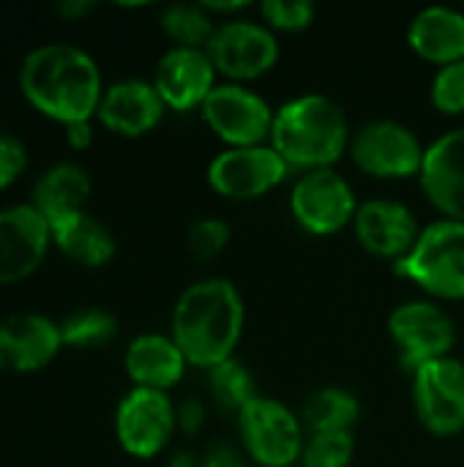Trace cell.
<instances>
[{
	"mask_svg": "<svg viewBox=\"0 0 464 467\" xmlns=\"http://www.w3.org/2000/svg\"><path fill=\"white\" fill-rule=\"evenodd\" d=\"M19 88L27 104L44 118L60 123L93 120L104 96V82L96 60L63 41L30 49L19 66Z\"/></svg>",
	"mask_w": 464,
	"mask_h": 467,
	"instance_id": "6da1fadb",
	"label": "cell"
},
{
	"mask_svg": "<svg viewBox=\"0 0 464 467\" xmlns=\"http://www.w3.org/2000/svg\"><path fill=\"white\" fill-rule=\"evenodd\" d=\"M246 323L243 298L227 279H202L189 285L172 309L170 337L191 367L213 369L235 358Z\"/></svg>",
	"mask_w": 464,
	"mask_h": 467,
	"instance_id": "7a4b0ae2",
	"label": "cell"
},
{
	"mask_svg": "<svg viewBox=\"0 0 464 467\" xmlns=\"http://www.w3.org/2000/svg\"><path fill=\"white\" fill-rule=\"evenodd\" d=\"M350 120L339 101L325 93H306L273 112L268 145L290 170H331L350 150Z\"/></svg>",
	"mask_w": 464,
	"mask_h": 467,
	"instance_id": "3957f363",
	"label": "cell"
},
{
	"mask_svg": "<svg viewBox=\"0 0 464 467\" xmlns=\"http://www.w3.org/2000/svg\"><path fill=\"white\" fill-rule=\"evenodd\" d=\"M394 268L435 298H464V222L438 219L427 224L416 246Z\"/></svg>",
	"mask_w": 464,
	"mask_h": 467,
	"instance_id": "277c9868",
	"label": "cell"
},
{
	"mask_svg": "<svg viewBox=\"0 0 464 467\" xmlns=\"http://www.w3.org/2000/svg\"><path fill=\"white\" fill-rule=\"evenodd\" d=\"M238 432L246 454L263 467H295L306 446L301 416L271 397H254L238 413Z\"/></svg>",
	"mask_w": 464,
	"mask_h": 467,
	"instance_id": "5b68a950",
	"label": "cell"
},
{
	"mask_svg": "<svg viewBox=\"0 0 464 467\" xmlns=\"http://www.w3.org/2000/svg\"><path fill=\"white\" fill-rule=\"evenodd\" d=\"M208 129L230 148L265 145L271 140V104L252 88L238 82H219L200 107Z\"/></svg>",
	"mask_w": 464,
	"mask_h": 467,
	"instance_id": "8992f818",
	"label": "cell"
},
{
	"mask_svg": "<svg viewBox=\"0 0 464 467\" xmlns=\"http://www.w3.org/2000/svg\"><path fill=\"white\" fill-rule=\"evenodd\" d=\"M216 74L227 82H249L268 74L279 60V41L268 25L252 19H224L205 47Z\"/></svg>",
	"mask_w": 464,
	"mask_h": 467,
	"instance_id": "52a82bcc",
	"label": "cell"
},
{
	"mask_svg": "<svg viewBox=\"0 0 464 467\" xmlns=\"http://www.w3.org/2000/svg\"><path fill=\"white\" fill-rule=\"evenodd\" d=\"M356 167L372 178H413L421 175L427 148L413 129L397 120L364 123L350 140Z\"/></svg>",
	"mask_w": 464,
	"mask_h": 467,
	"instance_id": "ba28073f",
	"label": "cell"
},
{
	"mask_svg": "<svg viewBox=\"0 0 464 467\" xmlns=\"http://www.w3.org/2000/svg\"><path fill=\"white\" fill-rule=\"evenodd\" d=\"M178 430V408L164 391L131 389L115 410V438L137 460H150L167 449Z\"/></svg>",
	"mask_w": 464,
	"mask_h": 467,
	"instance_id": "9c48e42d",
	"label": "cell"
},
{
	"mask_svg": "<svg viewBox=\"0 0 464 467\" xmlns=\"http://www.w3.org/2000/svg\"><path fill=\"white\" fill-rule=\"evenodd\" d=\"M388 334L410 372L429 361L449 358L457 345V323L432 301H407L397 306L388 315Z\"/></svg>",
	"mask_w": 464,
	"mask_h": 467,
	"instance_id": "30bf717a",
	"label": "cell"
},
{
	"mask_svg": "<svg viewBox=\"0 0 464 467\" xmlns=\"http://www.w3.org/2000/svg\"><path fill=\"white\" fill-rule=\"evenodd\" d=\"M358 205L350 181L334 167L304 172L290 192L293 216L312 235H334L345 230L356 219Z\"/></svg>",
	"mask_w": 464,
	"mask_h": 467,
	"instance_id": "8fae6325",
	"label": "cell"
},
{
	"mask_svg": "<svg viewBox=\"0 0 464 467\" xmlns=\"http://www.w3.org/2000/svg\"><path fill=\"white\" fill-rule=\"evenodd\" d=\"M413 405L427 432L454 438L464 430V364L438 358L413 372Z\"/></svg>",
	"mask_w": 464,
	"mask_h": 467,
	"instance_id": "7c38bea8",
	"label": "cell"
},
{
	"mask_svg": "<svg viewBox=\"0 0 464 467\" xmlns=\"http://www.w3.org/2000/svg\"><path fill=\"white\" fill-rule=\"evenodd\" d=\"M290 167L265 142L252 148H227L208 164V186L227 200H257L273 192Z\"/></svg>",
	"mask_w": 464,
	"mask_h": 467,
	"instance_id": "4fadbf2b",
	"label": "cell"
},
{
	"mask_svg": "<svg viewBox=\"0 0 464 467\" xmlns=\"http://www.w3.org/2000/svg\"><path fill=\"white\" fill-rule=\"evenodd\" d=\"M52 246V230L33 202L0 211V285H16L33 276Z\"/></svg>",
	"mask_w": 464,
	"mask_h": 467,
	"instance_id": "5bb4252c",
	"label": "cell"
},
{
	"mask_svg": "<svg viewBox=\"0 0 464 467\" xmlns=\"http://www.w3.org/2000/svg\"><path fill=\"white\" fill-rule=\"evenodd\" d=\"M63 350L60 323L36 312H16L0 320V369L30 375L46 369Z\"/></svg>",
	"mask_w": 464,
	"mask_h": 467,
	"instance_id": "9a60e30c",
	"label": "cell"
},
{
	"mask_svg": "<svg viewBox=\"0 0 464 467\" xmlns=\"http://www.w3.org/2000/svg\"><path fill=\"white\" fill-rule=\"evenodd\" d=\"M216 68L208 57L205 49H191V47H170L153 74V85L167 104V109L175 112H189L205 104L211 90L219 85L216 82Z\"/></svg>",
	"mask_w": 464,
	"mask_h": 467,
	"instance_id": "2e32d148",
	"label": "cell"
},
{
	"mask_svg": "<svg viewBox=\"0 0 464 467\" xmlns=\"http://www.w3.org/2000/svg\"><path fill=\"white\" fill-rule=\"evenodd\" d=\"M353 230L358 244L383 260L399 263L416 246L421 230L416 213L397 200H366L358 205Z\"/></svg>",
	"mask_w": 464,
	"mask_h": 467,
	"instance_id": "e0dca14e",
	"label": "cell"
},
{
	"mask_svg": "<svg viewBox=\"0 0 464 467\" xmlns=\"http://www.w3.org/2000/svg\"><path fill=\"white\" fill-rule=\"evenodd\" d=\"M167 112V104L161 101L159 90L148 79H118L109 88H104L101 104H98V123L120 137H142L153 131Z\"/></svg>",
	"mask_w": 464,
	"mask_h": 467,
	"instance_id": "ac0fdd59",
	"label": "cell"
},
{
	"mask_svg": "<svg viewBox=\"0 0 464 467\" xmlns=\"http://www.w3.org/2000/svg\"><path fill=\"white\" fill-rule=\"evenodd\" d=\"M427 200L454 222H464V126L446 131L427 148L421 167Z\"/></svg>",
	"mask_w": 464,
	"mask_h": 467,
	"instance_id": "d6986e66",
	"label": "cell"
},
{
	"mask_svg": "<svg viewBox=\"0 0 464 467\" xmlns=\"http://www.w3.org/2000/svg\"><path fill=\"white\" fill-rule=\"evenodd\" d=\"M186 356L167 334H139L129 342L123 353V369L134 389L170 391L186 375Z\"/></svg>",
	"mask_w": 464,
	"mask_h": 467,
	"instance_id": "ffe728a7",
	"label": "cell"
},
{
	"mask_svg": "<svg viewBox=\"0 0 464 467\" xmlns=\"http://www.w3.org/2000/svg\"><path fill=\"white\" fill-rule=\"evenodd\" d=\"M407 44L418 57L440 68L464 60V11L451 5H429L418 11L407 27Z\"/></svg>",
	"mask_w": 464,
	"mask_h": 467,
	"instance_id": "44dd1931",
	"label": "cell"
},
{
	"mask_svg": "<svg viewBox=\"0 0 464 467\" xmlns=\"http://www.w3.org/2000/svg\"><path fill=\"white\" fill-rule=\"evenodd\" d=\"M49 230H52V246H57L63 257H68L82 268H104L118 252L112 230L101 224L96 216H90L88 211L55 219L49 222Z\"/></svg>",
	"mask_w": 464,
	"mask_h": 467,
	"instance_id": "7402d4cb",
	"label": "cell"
},
{
	"mask_svg": "<svg viewBox=\"0 0 464 467\" xmlns=\"http://www.w3.org/2000/svg\"><path fill=\"white\" fill-rule=\"evenodd\" d=\"M93 192L90 175L74 161H60L44 170L33 186V205L44 213L46 222L85 211V202Z\"/></svg>",
	"mask_w": 464,
	"mask_h": 467,
	"instance_id": "603a6c76",
	"label": "cell"
},
{
	"mask_svg": "<svg viewBox=\"0 0 464 467\" xmlns=\"http://www.w3.org/2000/svg\"><path fill=\"white\" fill-rule=\"evenodd\" d=\"M358 419H361V402L350 391L336 386L314 391L301 410V424L309 435L353 432Z\"/></svg>",
	"mask_w": 464,
	"mask_h": 467,
	"instance_id": "cb8c5ba5",
	"label": "cell"
},
{
	"mask_svg": "<svg viewBox=\"0 0 464 467\" xmlns=\"http://www.w3.org/2000/svg\"><path fill=\"white\" fill-rule=\"evenodd\" d=\"M216 27V19L202 8V3H172L161 11V30L175 41V47L205 49Z\"/></svg>",
	"mask_w": 464,
	"mask_h": 467,
	"instance_id": "d4e9b609",
	"label": "cell"
},
{
	"mask_svg": "<svg viewBox=\"0 0 464 467\" xmlns=\"http://www.w3.org/2000/svg\"><path fill=\"white\" fill-rule=\"evenodd\" d=\"M63 348L74 350H96L109 345L118 337V320L107 309H77L66 320H60Z\"/></svg>",
	"mask_w": 464,
	"mask_h": 467,
	"instance_id": "484cf974",
	"label": "cell"
},
{
	"mask_svg": "<svg viewBox=\"0 0 464 467\" xmlns=\"http://www.w3.org/2000/svg\"><path fill=\"white\" fill-rule=\"evenodd\" d=\"M208 386H211L213 400L224 410H232V413H241L254 397H260L254 389L252 372L238 358H230V361L208 369Z\"/></svg>",
	"mask_w": 464,
	"mask_h": 467,
	"instance_id": "4316f807",
	"label": "cell"
},
{
	"mask_svg": "<svg viewBox=\"0 0 464 467\" xmlns=\"http://www.w3.org/2000/svg\"><path fill=\"white\" fill-rule=\"evenodd\" d=\"M356 454L353 432H320L304 446L301 467H347Z\"/></svg>",
	"mask_w": 464,
	"mask_h": 467,
	"instance_id": "83f0119b",
	"label": "cell"
},
{
	"mask_svg": "<svg viewBox=\"0 0 464 467\" xmlns=\"http://www.w3.org/2000/svg\"><path fill=\"white\" fill-rule=\"evenodd\" d=\"M230 224L227 222H222V219H216V216H205V219H197L191 227H189V233H186V246H189V252L197 257V260H202V263H208V260H216L224 249H227V244H230Z\"/></svg>",
	"mask_w": 464,
	"mask_h": 467,
	"instance_id": "f1b7e54d",
	"label": "cell"
},
{
	"mask_svg": "<svg viewBox=\"0 0 464 467\" xmlns=\"http://www.w3.org/2000/svg\"><path fill=\"white\" fill-rule=\"evenodd\" d=\"M432 107L443 115H462L464 112V60L449 63L438 68L432 88H429Z\"/></svg>",
	"mask_w": 464,
	"mask_h": 467,
	"instance_id": "f546056e",
	"label": "cell"
},
{
	"mask_svg": "<svg viewBox=\"0 0 464 467\" xmlns=\"http://www.w3.org/2000/svg\"><path fill=\"white\" fill-rule=\"evenodd\" d=\"M260 11L271 30L298 33L314 22V5L306 0H265L260 5Z\"/></svg>",
	"mask_w": 464,
	"mask_h": 467,
	"instance_id": "4dcf8cb0",
	"label": "cell"
},
{
	"mask_svg": "<svg viewBox=\"0 0 464 467\" xmlns=\"http://www.w3.org/2000/svg\"><path fill=\"white\" fill-rule=\"evenodd\" d=\"M27 170V148L8 134H0V192L14 186Z\"/></svg>",
	"mask_w": 464,
	"mask_h": 467,
	"instance_id": "1f68e13d",
	"label": "cell"
},
{
	"mask_svg": "<svg viewBox=\"0 0 464 467\" xmlns=\"http://www.w3.org/2000/svg\"><path fill=\"white\" fill-rule=\"evenodd\" d=\"M202 424H205V405L197 397L183 400L178 405V430L186 435H194L202 430Z\"/></svg>",
	"mask_w": 464,
	"mask_h": 467,
	"instance_id": "d6a6232c",
	"label": "cell"
},
{
	"mask_svg": "<svg viewBox=\"0 0 464 467\" xmlns=\"http://www.w3.org/2000/svg\"><path fill=\"white\" fill-rule=\"evenodd\" d=\"M200 467H246V465H243V457H241L232 446L222 443V446H213V449L202 457Z\"/></svg>",
	"mask_w": 464,
	"mask_h": 467,
	"instance_id": "836d02e7",
	"label": "cell"
},
{
	"mask_svg": "<svg viewBox=\"0 0 464 467\" xmlns=\"http://www.w3.org/2000/svg\"><path fill=\"white\" fill-rule=\"evenodd\" d=\"M66 140H68V145H71L74 150L90 148V142H93V123L85 120V123H71V126H66Z\"/></svg>",
	"mask_w": 464,
	"mask_h": 467,
	"instance_id": "e575fe53",
	"label": "cell"
},
{
	"mask_svg": "<svg viewBox=\"0 0 464 467\" xmlns=\"http://www.w3.org/2000/svg\"><path fill=\"white\" fill-rule=\"evenodd\" d=\"M90 8H93V3H88V0H63V3H57V5H55V11H57L60 16H66V19L85 16Z\"/></svg>",
	"mask_w": 464,
	"mask_h": 467,
	"instance_id": "d590c367",
	"label": "cell"
},
{
	"mask_svg": "<svg viewBox=\"0 0 464 467\" xmlns=\"http://www.w3.org/2000/svg\"><path fill=\"white\" fill-rule=\"evenodd\" d=\"M202 8L213 16V14H238L246 8V0H235V3H213V0H205Z\"/></svg>",
	"mask_w": 464,
	"mask_h": 467,
	"instance_id": "8d00e7d4",
	"label": "cell"
},
{
	"mask_svg": "<svg viewBox=\"0 0 464 467\" xmlns=\"http://www.w3.org/2000/svg\"><path fill=\"white\" fill-rule=\"evenodd\" d=\"M167 467H200V462H197V457L191 451H178V454H172Z\"/></svg>",
	"mask_w": 464,
	"mask_h": 467,
	"instance_id": "74e56055",
	"label": "cell"
},
{
	"mask_svg": "<svg viewBox=\"0 0 464 467\" xmlns=\"http://www.w3.org/2000/svg\"><path fill=\"white\" fill-rule=\"evenodd\" d=\"M295 467H301V465H295Z\"/></svg>",
	"mask_w": 464,
	"mask_h": 467,
	"instance_id": "f35d334b",
	"label": "cell"
}]
</instances>
